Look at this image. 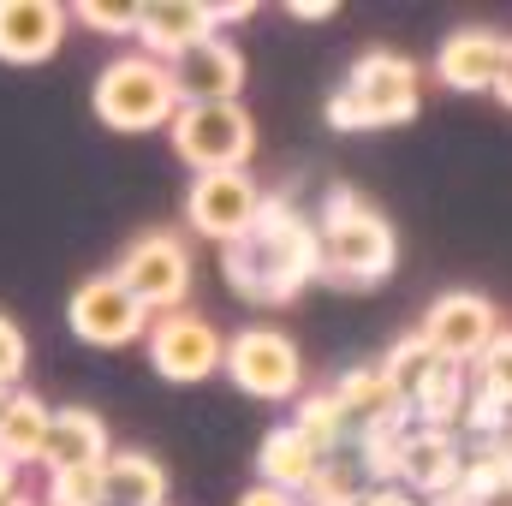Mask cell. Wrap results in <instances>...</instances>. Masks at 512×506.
<instances>
[{"instance_id": "6da1fadb", "label": "cell", "mask_w": 512, "mask_h": 506, "mask_svg": "<svg viewBox=\"0 0 512 506\" xmlns=\"http://www.w3.org/2000/svg\"><path fill=\"white\" fill-rule=\"evenodd\" d=\"M316 268H322L316 227L292 203H280V197H268L262 221L239 245H227V286L239 298H251V304H286V298H298L316 280Z\"/></svg>"}, {"instance_id": "7a4b0ae2", "label": "cell", "mask_w": 512, "mask_h": 506, "mask_svg": "<svg viewBox=\"0 0 512 506\" xmlns=\"http://www.w3.org/2000/svg\"><path fill=\"white\" fill-rule=\"evenodd\" d=\"M316 256H322L316 280L346 286V292H370V286H382L387 274H393L399 239H393V227L358 191L334 185L328 203H322V221H316Z\"/></svg>"}, {"instance_id": "3957f363", "label": "cell", "mask_w": 512, "mask_h": 506, "mask_svg": "<svg viewBox=\"0 0 512 506\" xmlns=\"http://www.w3.org/2000/svg\"><path fill=\"white\" fill-rule=\"evenodd\" d=\"M417 108H423V72L405 54L370 48L352 66L346 90L328 96V126L334 131H382V126L417 120Z\"/></svg>"}, {"instance_id": "277c9868", "label": "cell", "mask_w": 512, "mask_h": 506, "mask_svg": "<svg viewBox=\"0 0 512 506\" xmlns=\"http://www.w3.org/2000/svg\"><path fill=\"white\" fill-rule=\"evenodd\" d=\"M90 102H96V120L108 131H155V126H173V114H179L167 66L149 60V54L108 60L96 90H90Z\"/></svg>"}, {"instance_id": "5b68a950", "label": "cell", "mask_w": 512, "mask_h": 506, "mask_svg": "<svg viewBox=\"0 0 512 506\" xmlns=\"http://www.w3.org/2000/svg\"><path fill=\"white\" fill-rule=\"evenodd\" d=\"M167 131H173V155H179L191 173H239L256 149V120L239 102L179 108Z\"/></svg>"}, {"instance_id": "8992f818", "label": "cell", "mask_w": 512, "mask_h": 506, "mask_svg": "<svg viewBox=\"0 0 512 506\" xmlns=\"http://www.w3.org/2000/svg\"><path fill=\"white\" fill-rule=\"evenodd\" d=\"M114 280L126 286L143 310H185V292H191V251L179 233H137L126 245V256L114 262Z\"/></svg>"}, {"instance_id": "52a82bcc", "label": "cell", "mask_w": 512, "mask_h": 506, "mask_svg": "<svg viewBox=\"0 0 512 506\" xmlns=\"http://www.w3.org/2000/svg\"><path fill=\"white\" fill-rule=\"evenodd\" d=\"M221 370L251 399H298V387H304V358H298L292 334H280V328H239L227 340Z\"/></svg>"}, {"instance_id": "ba28073f", "label": "cell", "mask_w": 512, "mask_h": 506, "mask_svg": "<svg viewBox=\"0 0 512 506\" xmlns=\"http://www.w3.org/2000/svg\"><path fill=\"white\" fill-rule=\"evenodd\" d=\"M143 340H149V364H155V376L179 381V387L209 381L215 370H221V358H227V340H221L215 322L197 316V310H167V316H155Z\"/></svg>"}, {"instance_id": "9c48e42d", "label": "cell", "mask_w": 512, "mask_h": 506, "mask_svg": "<svg viewBox=\"0 0 512 506\" xmlns=\"http://www.w3.org/2000/svg\"><path fill=\"white\" fill-rule=\"evenodd\" d=\"M262 203L268 197H262V185H256L245 167L239 173H197L191 191H185V221L203 239H215V245H239L256 221H262Z\"/></svg>"}, {"instance_id": "30bf717a", "label": "cell", "mask_w": 512, "mask_h": 506, "mask_svg": "<svg viewBox=\"0 0 512 506\" xmlns=\"http://www.w3.org/2000/svg\"><path fill=\"white\" fill-rule=\"evenodd\" d=\"M251 18V6H209V0H143L137 6V42L149 60H179L185 48L221 36V24Z\"/></svg>"}, {"instance_id": "8fae6325", "label": "cell", "mask_w": 512, "mask_h": 506, "mask_svg": "<svg viewBox=\"0 0 512 506\" xmlns=\"http://www.w3.org/2000/svg\"><path fill=\"white\" fill-rule=\"evenodd\" d=\"M417 334L435 346V358L471 370V364L495 346V334H501V310H495L483 292H465V286H459V292H441V298L429 304V316H423Z\"/></svg>"}, {"instance_id": "7c38bea8", "label": "cell", "mask_w": 512, "mask_h": 506, "mask_svg": "<svg viewBox=\"0 0 512 506\" xmlns=\"http://www.w3.org/2000/svg\"><path fill=\"white\" fill-rule=\"evenodd\" d=\"M66 322H72V334H78L84 346H102V352L131 346V340H143V334H149V310L131 298L114 274H90V280L72 292Z\"/></svg>"}, {"instance_id": "4fadbf2b", "label": "cell", "mask_w": 512, "mask_h": 506, "mask_svg": "<svg viewBox=\"0 0 512 506\" xmlns=\"http://www.w3.org/2000/svg\"><path fill=\"white\" fill-rule=\"evenodd\" d=\"M167 78H173V96H179V108L239 102V90H245V54H239L227 36H209V42L185 48L179 60H167Z\"/></svg>"}, {"instance_id": "5bb4252c", "label": "cell", "mask_w": 512, "mask_h": 506, "mask_svg": "<svg viewBox=\"0 0 512 506\" xmlns=\"http://www.w3.org/2000/svg\"><path fill=\"white\" fill-rule=\"evenodd\" d=\"M459 465H465V441L453 435V429H423V423H411L405 435H399V465H393V483L399 489H411L417 501L423 495H447L453 483H459Z\"/></svg>"}, {"instance_id": "9a60e30c", "label": "cell", "mask_w": 512, "mask_h": 506, "mask_svg": "<svg viewBox=\"0 0 512 506\" xmlns=\"http://www.w3.org/2000/svg\"><path fill=\"white\" fill-rule=\"evenodd\" d=\"M66 6L60 0H0V60L6 66H42L66 42Z\"/></svg>"}, {"instance_id": "2e32d148", "label": "cell", "mask_w": 512, "mask_h": 506, "mask_svg": "<svg viewBox=\"0 0 512 506\" xmlns=\"http://www.w3.org/2000/svg\"><path fill=\"white\" fill-rule=\"evenodd\" d=\"M328 393H334V405H340L352 441L370 435V429H399V423H411V411H405V399L393 393V381L382 376V364H358V370H346Z\"/></svg>"}, {"instance_id": "e0dca14e", "label": "cell", "mask_w": 512, "mask_h": 506, "mask_svg": "<svg viewBox=\"0 0 512 506\" xmlns=\"http://www.w3.org/2000/svg\"><path fill=\"white\" fill-rule=\"evenodd\" d=\"M501 54H507V36L489 30V24H465L441 42L435 54V78L459 96H477V90H495V72H501Z\"/></svg>"}, {"instance_id": "ac0fdd59", "label": "cell", "mask_w": 512, "mask_h": 506, "mask_svg": "<svg viewBox=\"0 0 512 506\" xmlns=\"http://www.w3.org/2000/svg\"><path fill=\"white\" fill-rule=\"evenodd\" d=\"M114 441H108V423L90 411V405H66L48 417V441H42V465L48 471H78V465H108Z\"/></svg>"}, {"instance_id": "d6986e66", "label": "cell", "mask_w": 512, "mask_h": 506, "mask_svg": "<svg viewBox=\"0 0 512 506\" xmlns=\"http://www.w3.org/2000/svg\"><path fill=\"white\" fill-rule=\"evenodd\" d=\"M316 465H322V453H316L292 423H274V429L262 435V447H256V483H268V489H280V495H292V501L310 489Z\"/></svg>"}, {"instance_id": "ffe728a7", "label": "cell", "mask_w": 512, "mask_h": 506, "mask_svg": "<svg viewBox=\"0 0 512 506\" xmlns=\"http://www.w3.org/2000/svg\"><path fill=\"white\" fill-rule=\"evenodd\" d=\"M48 405L36 393H6L0 399V453L24 471V465H42V441H48Z\"/></svg>"}, {"instance_id": "44dd1931", "label": "cell", "mask_w": 512, "mask_h": 506, "mask_svg": "<svg viewBox=\"0 0 512 506\" xmlns=\"http://www.w3.org/2000/svg\"><path fill=\"white\" fill-rule=\"evenodd\" d=\"M102 471H108V506H167L161 459H149L137 447H114Z\"/></svg>"}, {"instance_id": "7402d4cb", "label": "cell", "mask_w": 512, "mask_h": 506, "mask_svg": "<svg viewBox=\"0 0 512 506\" xmlns=\"http://www.w3.org/2000/svg\"><path fill=\"white\" fill-rule=\"evenodd\" d=\"M370 489H376V483H370L358 447H340V453H328V459L316 465V477H310V489L298 495V506H364Z\"/></svg>"}, {"instance_id": "603a6c76", "label": "cell", "mask_w": 512, "mask_h": 506, "mask_svg": "<svg viewBox=\"0 0 512 506\" xmlns=\"http://www.w3.org/2000/svg\"><path fill=\"white\" fill-rule=\"evenodd\" d=\"M465 399H471V381L459 364H435L429 381L411 393V423H423V429H459V417H465Z\"/></svg>"}, {"instance_id": "cb8c5ba5", "label": "cell", "mask_w": 512, "mask_h": 506, "mask_svg": "<svg viewBox=\"0 0 512 506\" xmlns=\"http://www.w3.org/2000/svg\"><path fill=\"white\" fill-rule=\"evenodd\" d=\"M292 429L328 459V453H340V447H352V435H346V417H340V405H334V393L322 387V393H304L298 399V411H292Z\"/></svg>"}, {"instance_id": "d4e9b609", "label": "cell", "mask_w": 512, "mask_h": 506, "mask_svg": "<svg viewBox=\"0 0 512 506\" xmlns=\"http://www.w3.org/2000/svg\"><path fill=\"white\" fill-rule=\"evenodd\" d=\"M441 358H435V346L423 340V334H405V340H393V352L382 358V376L393 381V393L405 399V411H411V393L429 381V370H435Z\"/></svg>"}, {"instance_id": "484cf974", "label": "cell", "mask_w": 512, "mask_h": 506, "mask_svg": "<svg viewBox=\"0 0 512 506\" xmlns=\"http://www.w3.org/2000/svg\"><path fill=\"white\" fill-rule=\"evenodd\" d=\"M42 506H108V471H102V465L48 471V495H42Z\"/></svg>"}, {"instance_id": "4316f807", "label": "cell", "mask_w": 512, "mask_h": 506, "mask_svg": "<svg viewBox=\"0 0 512 506\" xmlns=\"http://www.w3.org/2000/svg\"><path fill=\"white\" fill-rule=\"evenodd\" d=\"M477 393H489L501 411H512V328H501L495 346L477 358Z\"/></svg>"}, {"instance_id": "83f0119b", "label": "cell", "mask_w": 512, "mask_h": 506, "mask_svg": "<svg viewBox=\"0 0 512 506\" xmlns=\"http://www.w3.org/2000/svg\"><path fill=\"white\" fill-rule=\"evenodd\" d=\"M72 18L102 36H137V0H78Z\"/></svg>"}, {"instance_id": "f1b7e54d", "label": "cell", "mask_w": 512, "mask_h": 506, "mask_svg": "<svg viewBox=\"0 0 512 506\" xmlns=\"http://www.w3.org/2000/svg\"><path fill=\"white\" fill-rule=\"evenodd\" d=\"M24 358H30L24 328H18L12 316H0V393H12V387H18V376H24Z\"/></svg>"}, {"instance_id": "f546056e", "label": "cell", "mask_w": 512, "mask_h": 506, "mask_svg": "<svg viewBox=\"0 0 512 506\" xmlns=\"http://www.w3.org/2000/svg\"><path fill=\"white\" fill-rule=\"evenodd\" d=\"M364 506H423L411 489H399V483H382V489H370L364 495Z\"/></svg>"}, {"instance_id": "4dcf8cb0", "label": "cell", "mask_w": 512, "mask_h": 506, "mask_svg": "<svg viewBox=\"0 0 512 506\" xmlns=\"http://www.w3.org/2000/svg\"><path fill=\"white\" fill-rule=\"evenodd\" d=\"M239 506H298V501H292V495H280V489H268V483H256V489L239 495Z\"/></svg>"}, {"instance_id": "1f68e13d", "label": "cell", "mask_w": 512, "mask_h": 506, "mask_svg": "<svg viewBox=\"0 0 512 506\" xmlns=\"http://www.w3.org/2000/svg\"><path fill=\"white\" fill-rule=\"evenodd\" d=\"M495 96L512 108V36H507V54H501V72H495Z\"/></svg>"}, {"instance_id": "d6a6232c", "label": "cell", "mask_w": 512, "mask_h": 506, "mask_svg": "<svg viewBox=\"0 0 512 506\" xmlns=\"http://www.w3.org/2000/svg\"><path fill=\"white\" fill-rule=\"evenodd\" d=\"M286 12H292V18H310V24H316V18H334V6H328V0H316V6H304V0H298V6H286Z\"/></svg>"}, {"instance_id": "836d02e7", "label": "cell", "mask_w": 512, "mask_h": 506, "mask_svg": "<svg viewBox=\"0 0 512 506\" xmlns=\"http://www.w3.org/2000/svg\"><path fill=\"white\" fill-rule=\"evenodd\" d=\"M6 495H18V465L0 453V501H6Z\"/></svg>"}, {"instance_id": "e575fe53", "label": "cell", "mask_w": 512, "mask_h": 506, "mask_svg": "<svg viewBox=\"0 0 512 506\" xmlns=\"http://www.w3.org/2000/svg\"><path fill=\"white\" fill-rule=\"evenodd\" d=\"M0 506H36V501H30V495H6Z\"/></svg>"}, {"instance_id": "d590c367", "label": "cell", "mask_w": 512, "mask_h": 506, "mask_svg": "<svg viewBox=\"0 0 512 506\" xmlns=\"http://www.w3.org/2000/svg\"><path fill=\"white\" fill-rule=\"evenodd\" d=\"M501 447H507V453H512V417H507V429H501Z\"/></svg>"}, {"instance_id": "8d00e7d4", "label": "cell", "mask_w": 512, "mask_h": 506, "mask_svg": "<svg viewBox=\"0 0 512 506\" xmlns=\"http://www.w3.org/2000/svg\"><path fill=\"white\" fill-rule=\"evenodd\" d=\"M0 399H6V393H0Z\"/></svg>"}]
</instances>
